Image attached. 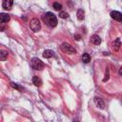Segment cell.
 Instances as JSON below:
<instances>
[{"label":"cell","mask_w":122,"mask_h":122,"mask_svg":"<svg viewBox=\"0 0 122 122\" xmlns=\"http://www.w3.org/2000/svg\"><path fill=\"white\" fill-rule=\"evenodd\" d=\"M42 19L48 26H50L51 28H54L57 25V18L52 12H50V11L46 12L45 14L42 15Z\"/></svg>","instance_id":"1"},{"label":"cell","mask_w":122,"mask_h":122,"mask_svg":"<svg viewBox=\"0 0 122 122\" xmlns=\"http://www.w3.org/2000/svg\"><path fill=\"white\" fill-rule=\"evenodd\" d=\"M31 67H32V69H34V70H36V71H41V70L44 69L45 64H44L39 58L33 57V58L31 59Z\"/></svg>","instance_id":"2"},{"label":"cell","mask_w":122,"mask_h":122,"mask_svg":"<svg viewBox=\"0 0 122 122\" xmlns=\"http://www.w3.org/2000/svg\"><path fill=\"white\" fill-rule=\"evenodd\" d=\"M30 27L32 31L37 32L41 30V23L37 18H32L30 22Z\"/></svg>","instance_id":"3"},{"label":"cell","mask_w":122,"mask_h":122,"mask_svg":"<svg viewBox=\"0 0 122 122\" xmlns=\"http://www.w3.org/2000/svg\"><path fill=\"white\" fill-rule=\"evenodd\" d=\"M61 50L66 53H75L76 52V50L72 46H71L69 43H66V42L61 44Z\"/></svg>","instance_id":"4"},{"label":"cell","mask_w":122,"mask_h":122,"mask_svg":"<svg viewBox=\"0 0 122 122\" xmlns=\"http://www.w3.org/2000/svg\"><path fill=\"white\" fill-rule=\"evenodd\" d=\"M111 17L118 22H121V20H122V14H121V12H119L117 10H112L111 12Z\"/></svg>","instance_id":"5"},{"label":"cell","mask_w":122,"mask_h":122,"mask_svg":"<svg viewBox=\"0 0 122 122\" xmlns=\"http://www.w3.org/2000/svg\"><path fill=\"white\" fill-rule=\"evenodd\" d=\"M94 103H95L96 107L99 108V109H101V110H103L105 108V103H104L103 99L100 98V97H98V96H95L94 97Z\"/></svg>","instance_id":"6"},{"label":"cell","mask_w":122,"mask_h":122,"mask_svg":"<svg viewBox=\"0 0 122 122\" xmlns=\"http://www.w3.org/2000/svg\"><path fill=\"white\" fill-rule=\"evenodd\" d=\"M13 4L12 0H3V8L5 10H10Z\"/></svg>","instance_id":"7"},{"label":"cell","mask_w":122,"mask_h":122,"mask_svg":"<svg viewBox=\"0 0 122 122\" xmlns=\"http://www.w3.org/2000/svg\"><path fill=\"white\" fill-rule=\"evenodd\" d=\"M10 19V15L7 13H0V23H6L9 22Z\"/></svg>","instance_id":"8"},{"label":"cell","mask_w":122,"mask_h":122,"mask_svg":"<svg viewBox=\"0 0 122 122\" xmlns=\"http://www.w3.org/2000/svg\"><path fill=\"white\" fill-rule=\"evenodd\" d=\"M91 41H92V43L94 44V45H99V44L101 43V39H100V37H99L98 35H96V34H94V35L92 36Z\"/></svg>","instance_id":"9"},{"label":"cell","mask_w":122,"mask_h":122,"mask_svg":"<svg viewBox=\"0 0 122 122\" xmlns=\"http://www.w3.org/2000/svg\"><path fill=\"white\" fill-rule=\"evenodd\" d=\"M120 46H121V43H120V39L119 38H116L115 41L113 42L112 44V49L115 51H118L119 49H120Z\"/></svg>","instance_id":"10"},{"label":"cell","mask_w":122,"mask_h":122,"mask_svg":"<svg viewBox=\"0 0 122 122\" xmlns=\"http://www.w3.org/2000/svg\"><path fill=\"white\" fill-rule=\"evenodd\" d=\"M53 54H54V52H53L51 50H46V51H44V52H43V56H44L45 58H51V57L53 56Z\"/></svg>","instance_id":"11"},{"label":"cell","mask_w":122,"mask_h":122,"mask_svg":"<svg viewBox=\"0 0 122 122\" xmlns=\"http://www.w3.org/2000/svg\"><path fill=\"white\" fill-rule=\"evenodd\" d=\"M32 83H33L36 87H39V86L42 85V81H41V79H40L38 76H33V77H32Z\"/></svg>","instance_id":"12"},{"label":"cell","mask_w":122,"mask_h":122,"mask_svg":"<svg viewBox=\"0 0 122 122\" xmlns=\"http://www.w3.org/2000/svg\"><path fill=\"white\" fill-rule=\"evenodd\" d=\"M8 51H4V50H0V60L1 61H5L8 57Z\"/></svg>","instance_id":"13"},{"label":"cell","mask_w":122,"mask_h":122,"mask_svg":"<svg viewBox=\"0 0 122 122\" xmlns=\"http://www.w3.org/2000/svg\"><path fill=\"white\" fill-rule=\"evenodd\" d=\"M82 61L84 62V63H89L90 61H91V56H90V54L89 53H83L82 54Z\"/></svg>","instance_id":"14"},{"label":"cell","mask_w":122,"mask_h":122,"mask_svg":"<svg viewBox=\"0 0 122 122\" xmlns=\"http://www.w3.org/2000/svg\"><path fill=\"white\" fill-rule=\"evenodd\" d=\"M84 14H85V13H84V10H83L80 9V10H77L76 15H77V18H78L79 20H83V19H84V16H85Z\"/></svg>","instance_id":"15"},{"label":"cell","mask_w":122,"mask_h":122,"mask_svg":"<svg viewBox=\"0 0 122 122\" xmlns=\"http://www.w3.org/2000/svg\"><path fill=\"white\" fill-rule=\"evenodd\" d=\"M52 7H53L54 10H60L62 9V5H61L60 3H58V2H54L53 5H52Z\"/></svg>","instance_id":"16"},{"label":"cell","mask_w":122,"mask_h":122,"mask_svg":"<svg viewBox=\"0 0 122 122\" xmlns=\"http://www.w3.org/2000/svg\"><path fill=\"white\" fill-rule=\"evenodd\" d=\"M10 86H11L13 89H16V90H18V91H22V90H23V89H22L18 84L14 83V82H10Z\"/></svg>","instance_id":"17"},{"label":"cell","mask_w":122,"mask_h":122,"mask_svg":"<svg viewBox=\"0 0 122 122\" xmlns=\"http://www.w3.org/2000/svg\"><path fill=\"white\" fill-rule=\"evenodd\" d=\"M59 17H60V18H63V19H66V18L69 17V14H68L66 11H61V12L59 13Z\"/></svg>","instance_id":"18"},{"label":"cell","mask_w":122,"mask_h":122,"mask_svg":"<svg viewBox=\"0 0 122 122\" xmlns=\"http://www.w3.org/2000/svg\"><path fill=\"white\" fill-rule=\"evenodd\" d=\"M109 75H110V74H109V70H108V69H106V73H105V78L103 79V82H106L107 80H109V77H110Z\"/></svg>","instance_id":"19"},{"label":"cell","mask_w":122,"mask_h":122,"mask_svg":"<svg viewBox=\"0 0 122 122\" xmlns=\"http://www.w3.org/2000/svg\"><path fill=\"white\" fill-rule=\"evenodd\" d=\"M74 39L78 41V40H80V39H81V36H80L79 34H74Z\"/></svg>","instance_id":"20"},{"label":"cell","mask_w":122,"mask_h":122,"mask_svg":"<svg viewBox=\"0 0 122 122\" xmlns=\"http://www.w3.org/2000/svg\"><path fill=\"white\" fill-rule=\"evenodd\" d=\"M121 73H122V68H120V69H119V74L121 75Z\"/></svg>","instance_id":"21"},{"label":"cell","mask_w":122,"mask_h":122,"mask_svg":"<svg viewBox=\"0 0 122 122\" xmlns=\"http://www.w3.org/2000/svg\"><path fill=\"white\" fill-rule=\"evenodd\" d=\"M104 55H109V52H103Z\"/></svg>","instance_id":"22"}]
</instances>
